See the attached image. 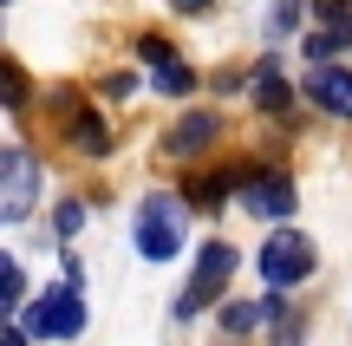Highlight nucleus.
<instances>
[{
  "label": "nucleus",
  "mask_w": 352,
  "mask_h": 346,
  "mask_svg": "<svg viewBox=\"0 0 352 346\" xmlns=\"http://www.w3.org/2000/svg\"><path fill=\"white\" fill-rule=\"evenodd\" d=\"M20 334L26 340H78L85 334V301H78V288H46V294L26 307Z\"/></svg>",
  "instance_id": "nucleus-1"
},
{
  "label": "nucleus",
  "mask_w": 352,
  "mask_h": 346,
  "mask_svg": "<svg viewBox=\"0 0 352 346\" xmlns=\"http://www.w3.org/2000/svg\"><path fill=\"white\" fill-rule=\"evenodd\" d=\"M33 203H39V164H33V151L0 144V222L33 216Z\"/></svg>",
  "instance_id": "nucleus-2"
},
{
  "label": "nucleus",
  "mask_w": 352,
  "mask_h": 346,
  "mask_svg": "<svg viewBox=\"0 0 352 346\" xmlns=\"http://www.w3.org/2000/svg\"><path fill=\"white\" fill-rule=\"evenodd\" d=\"M176 248H183V209H176L170 196H144V209H138V255L144 261H170Z\"/></svg>",
  "instance_id": "nucleus-3"
},
{
  "label": "nucleus",
  "mask_w": 352,
  "mask_h": 346,
  "mask_svg": "<svg viewBox=\"0 0 352 346\" xmlns=\"http://www.w3.org/2000/svg\"><path fill=\"white\" fill-rule=\"evenodd\" d=\"M228 274H235V248L228 242H209L196 255V274H189V288H183V301H176V314H196V307H209V301H222V288H228Z\"/></svg>",
  "instance_id": "nucleus-4"
},
{
  "label": "nucleus",
  "mask_w": 352,
  "mask_h": 346,
  "mask_svg": "<svg viewBox=\"0 0 352 346\" xmlns=\"http://www.w3.org/2000/svg\"><path fill=\"white\" fill-rule=\"evenodd\" d=\"M307 274H314V242H307V235L280 229V235L261 242V281L267 288H294V281H307Z\"/></svg>",
  "instance_id": "nucleus-5"
},
{
  "label": "nucleus",
  "mask_w": 352,
  "mask_h": 346,
  "mask_svg": "<svg viewBox=\"0 0 352 346\" xmlns=\"http://www.w3.org/2000/svg\"><path fill=\"white\" fill-rule=\"evenodd\" d=\"M138 59L151 65L157 91H170V98H183V91L196 85V72H189V65L176 59V46H170V39H157V33H144V39H138Z\"/></svg>",
  "instance_id": "nucleus-6"
},
{
  "label": "nucleus",
  "mask_w": 352,
  "mask_h": 346,
  "mask_svg": "<svg viewBox=\"0 0 352 346\" xmlns=\"http://www.w3.org/2000/svg\"><path fill=\"white\" fill-rule=\"evenodd\" d=\"M307 98L320 111H333V118H352V72L346 65H314L307 72Z\"/></svg>",
  "instance_id": "nucleus-7"
},
{
  "label": "nucleus",
  "mask_w": 352,
  "mask_h": 346,
  "mask_svg": "<svg viewBox=\"0 0 352 346\" xmlns=\"http://www.w3.org/2000/svg\"><path fill=\"white\" fill-rule=\"evenodd\" d=\"M215 131H222V118H215V111H189V118H176V131L164 138V151L170 157H196V151H209V144H215Z\"/></svg>",
  "instance_id": "nucleus-8"
},
{
  "label": "nucleus",
  "mask_w": 352,
  "mask_h": 346,
  "mask_svg": "<svg viewBox=\"0 0 352 346\" xmlns=\"http://www.w3.org/2000/svg\"><path fill=\"white\" fill-rule=\"evenodd\" d=\"M241 203L254 209V216H294V183L287 177H254V183H241Z\"/></svg>",
  "instance_id": "nucleus-9"
},
{
  "label": "nucleus",
  "mask_w": 352,
  "mask_h": 346,
  "mask_svg": "<svg viewBox=\"0 0 352 346\" xmlns=\"http://www.w3.org/2000/svg\"><path fill=\"white\" fill-rule=\"evenodd\" d=\"M248 91H254V105H261V111H287V98H294V91H287V78H280V65H274V59H261V65H254V72H248Z\"/></svg>",
  "instance_id": "nucleus-10"
},
{
  "label": "nucleus",
  "mask_w": 352,
  "mask_h": 346,
  "mask_svg": "<svg viewBox=\"0 0 352 346\" xmlns=\"http://www.w3.org/2000/svg\"><path fill=\"white\" fill-rule=\"evenodd\" d=\"M72 151H85V157H104V151H111V131H104L98 111H72Z\"/></svg>",
  "instance_id": "nucleus-11"
},
{
  "label": "nucleus",
  "mask_w": 352,
  "mask_h": 346,
  "mask_svg": "<svg viewBox=\"0 0 352 346\" xmlns=\"http://www.w3.org/2000/svg\"><path fill=\"white\" fill-rule=\"evenodd\" d=\"M340 46H352V20H333L327 33H307V59H333Z\"/></svg>",
  "instance_id": "nucleus-12"
},
{
  "label": "nucleus",
  "mask_w": 352,
  "mask_h": 346,
  "mask_svg": "<svg viewBox=\"0 0 352 346\" xmlns=\"http://www.w3.org/2000/svg\"><path fill=\"white\" fill-rule=\"evenodd\" d=\"M20 294H26V281H20V261H13V255H0V327H7V314L20 307Z\"/></svg>",
  "instance_id": "nucleus-13"
},
{
  "label": "nucleus",
  "mask_w": 352,
  "mask_h": 346,
  "mask_svg": "<svg viewBox=\"0 0 352 346\" xmlns=\"http://www.w3.org/2000/svg\"><path fill=\"white\" fill-rule=\"evenodd\" d=\"M26 98H33V91H26V72L0 59V105H7V111H26Z\"/></svg>",
  "instance_id": "nucleus-14"
},
{
  "label": "nucleus",
  "mask_w": 352,
  "mask_h": 346,
  "mask_svg": "<svg viewBox=\"0 0 352 346\" xmlns=\"http://www.w3.org/2000/svg\"><path fill=\"white\" fill-rule=\"evenodd\" d=\"M222 327H228V334H248V327H267V321H261V301H254V307H248V301L222 307Z\"/></svg>",
  "instance_id": "nucleus-15"
},
{
  "label": "nucleus",
  "mask_w": 352,
  "mask_h": 346,
  "mask_svg": "<svg viewBox=\"0 0 352 346\" xmlns=\"http://www.w3.org/2000/svg\"><path fill=\"white\" fill-rule=\"evenodd\" d=\"M294 20H300V0H274V20H267V33H294Z\"/></svg>",
  "instance_id": "nucleus-16"
},
{
  "label": "nucleus",
  "mask_w": 352,
  "mask_h": 346,
  "mask_svg": "<svg viewBox=\"0 0 352 346\" xmlns=\"http://www.w3.org/2000/svg\"><path fill=\"white\" fill-rule=\"evenodd\" d=\"M78 222H85V209H78V203H59V216H52V229H59V235H78Z\"/></svg>",
  "instance_id": "nucleus-17"
},
{
  "label": "nucleus",
  "mask_w": 352,
  "mask_h": 346,
  "mask_svg": "<svg viewBox=\"0 0 352 346\" xmlns=\"http://www.w3.org/2000/svg\"><path fill=\"white\" fill-rule=\"evenodd\" d=\"M320 20H327V26L333 20H352V0H320Z\"/></svg>",
  "instance_id": "nucleus-18"
},
{
  "label": "nucleus",
  "mask_w": 352,
  "mask_h": 346,
  "mask_svg": "<svg viewBox=\"0 0 352 346\" xmlns=\"http://www.w3.org/2000/svg\"><path fill=\"white\" fill-rule=\"evenodd\" d=\"M0 346H26V334L20 327H0Z\"/></svg>",
  "instance_id": "nucleus-19"
},
{
  "label": "nucleus",
  "mask_w": 352,
  "mask_h": 346,
  "mask_svg": "<svg viewBox=\"0 0 352 346\" xmlns=\"http://www.w3.org/2000/svg\"><path fill=\"white\" fill-rule=\"evenodd\" d=\"M170 7H176V13H202L209 0H170Z\"/></svg>",
  "instance_id": "nucleus-20"
}]
</instances>
